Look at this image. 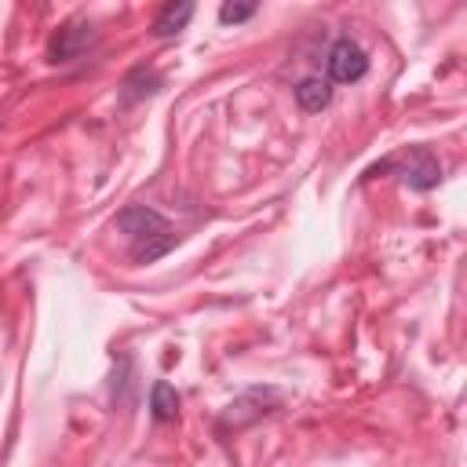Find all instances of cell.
I'll use <instances>...</instances> for the list:
<instances>
[{
    "label": "cell",
    "instance_id": "8",
    "mask_svg": "<svg viewBox=\"0 0 467 467\" xmlns=\"http://www.w3.org/2000/svg\"><path fill=\"white\" fill-rule=\"evenodd\" d=\"M255 11H259L255 4H223V7H219V22H223V26H241V22H248Z\"/></svg>",
    "mask_w": 467,
    "mask_h": 467
},
{
    "label": "cell",
    "instance_id": "6",
    "mask_svg": "<svg viewBox=\"0 0 467 467\" xmlns=\"http://www.w3.org/2000/svg\"><path fill=\"white\" fill-rule=\"evenodd\" d=\"M296 102H299L303 113H321L332 102V84L321 80V77H303L296 84Z\"/></svg>",
    "mask_w": 467,
    "mask_h": 467
},
{
    "label": "cell",
    "instance_id": "3",
    "mask_svg": "<svg viewBox=\"0 0 467 467\" xmlns=\"http://www.w3.org/2000/svg\"><path fill=\"white\" fill-rule=\"evenodd\" d=\"M325 66H328V80H336V84H358L368 73V55L361 51L358 40L336 36L332 47H328Z\"/></svg>",
    "mask_w": 467,
    "mask_h": 467
},
{
    "label": "cell",
    "instance_id": "2",
    "mask_svg": "<svg viewBox=\"0 0 467 467\" xmlns=\"http://www.w3.org/2000/svg\"><path fill=\"white\" fill-rule=\"evenodd\" d=\"M387 171H394L412 190H434L441 182V164L427 146H409L405 153H394L368 168V175H387Z\"/></svg>",
    "mask_w": 467,
    "mask_h": 467
},
{
    "label": "cell",
    "instance_id": "5",
    "mask_svg": "<svg viewBox=\"0 0 467 467\" xmlns=\"http://www.w3.org/2000/svg\"><path fill=\"white\" fill-rule=\"evenodd\" d=\"M190 18H193V4H190V0H179V4H164V7L153 15V36L168 40V36L182 33V29L190 26Z\"/></svg>",
    "mask_w": 467,
    "mask_h": 467
},
{
    "label": "cell",
    "instance_id": "1",
    "mask_svg": "<svg viewBox=\"0 0 467 467\" xmlns=\"http://www.w3.org/2000/svg\"><path fill=\"white\" fill-rule=\"evenodd\" d=\"M113 226L128 237V255L135 263H157L179 244V234L171 230V223L150 204H128L124 212H117Z\"/></svg>",
    "mask_w": 467,
    "mask_h": 467
},
{
    "label": "cell",
    "instance_id": "7",
    "mask_svg": "<svg viewBox=\"0 0 467 467\" xmlns=\"http://www.w3.org/2000/svg\"><path fill=\"white\" fill-rule=\"evenodd\" d=\"M150 416H153L157 423H168V420L179 416V394H175L171 383L157 379V383L150 387Z\"/></svg>",
    "mask_w": 467,
    "mask_h": 467
},
{
    "label": "cell",
    "instance_id": "4",
    "mask_svg": "<svg viewBox=\"0 0 467 467\" xmlns=\"http://www.w3.org/2000/svg\"><path fill=\"white\" fill-rule=\"evenodd\" d=\"M95 44V26L91 22H66L51 40H47V62H77L91 51Z\"/></svg>",
    "mask_w": 467,
    "mask_h": 467
}]
</instances>
